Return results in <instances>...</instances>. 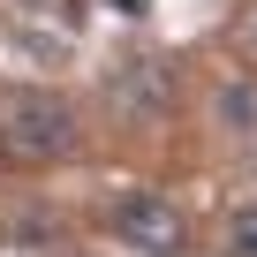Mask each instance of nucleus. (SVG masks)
<instances>
[{
  "instance_id": "nucleus-1",
  "label": "nucleus",
  "mask_w": 257,
  "mask_h": 257,
  "mask_svg": "<svg viewBox=\"0 0 257 257\" xmlns=\"http://www.w3.org/2000/svg\"><path fill=\"white\" fill-rule=\"evenodd\" d=\"M76 144H83V121L61 91H46V83L0 91V159L8 167H61Z\"/></svg>"
},
{
  "instance_id": "nucleus-2",
  "label": "nucleus",
  "mask_w": 257,
  "mask_h": 257,
  "mask_svg": "<svg viewBox=\"0 0 257 257\" xmlns=\"http://www.w3.org/2000/svg\"><path fill=\"white\" fill-rule=\"evenodd\" d=\"M106 227H113L121 249H137V257H189V219H182V204L159 197V189H128Z\"/></svg>"
},
{
  "instance_id": "nucleus-3",
  "label": "nucleus",
  "mask_w": 257,
  "mask_h": 257,
  "mask_svg": "<svg viewBox=\"0 0 257 257\" xmlns=\"http://www.w3.org/2000/svg\"><path fill=\"white\" fill-rule=\"evenodd\" d=\"M106 98H113V113H128V121H152V113L174 106V83H167L159 61H128V68L106 76Z\"/></svg>"
},
{
  "instance_id": "nucleus-4",
  "label": "nucleus",
  "mask_w": 257,
  "mask_h": 257,
  "mask_svg": "<svg viewBox=\"0 0 257 257\" xmlns=\"http://www.w3.org/2000/svg\"><path fill=\"white\" fill-rule=\"evenodd\" d=\"M227 257H257V204H242L227 219Z\"/></svg>"
}]
</instances>
